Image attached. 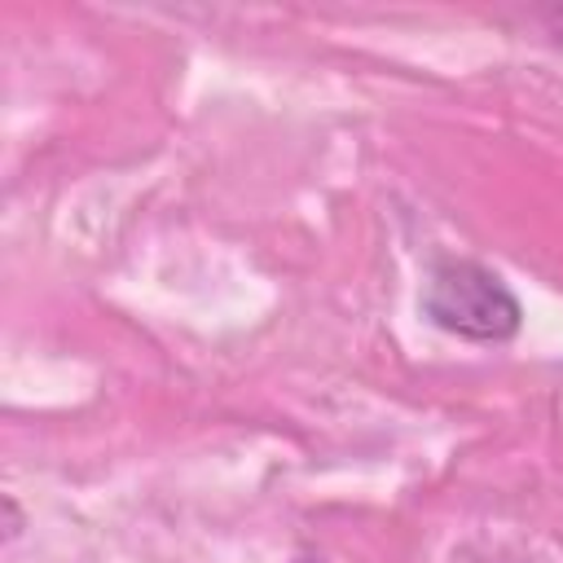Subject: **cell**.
Returning a JSON list of instances; mask_svg holds the SVG:
<instances>
[{"label": "cell", "mask_w": 563, "mask_h": 563, "mask_svg": "<svg viewBox=\"0 0 563 563\" xmlns=\"http://www.w3.org/2000/svg\"><path fill=\"white\" fill-rule=\"evenodd\" d=\"M422 317L466 343H506L523 325L519 295L475 260H440L422 286Z\"/></svg>", "instance_id": "1"}, {"label": "cell", "mask_w": 563, "mask_h": 563, "mask_svg": "<svg viewBox=\"0 0 563 563\" xmlns=\"http://www.w3.org/2000/svg\"><path fill=\"white\" fill-rule=\"evenodd\" d=\"M22 537V510L13 497H4V541H18Z\"/></svg>", "instance_id": "2"}]
</instances>
